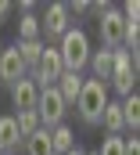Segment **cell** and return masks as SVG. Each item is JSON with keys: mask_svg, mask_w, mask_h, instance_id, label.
<instances>
[{"mask_svg": "<svg viewBox=\"0 0 140 155\" xmlns=\"http://www.w3.org/2000/svg\"><path fill=\"white\" fill-rule=\"evenodd\" d=\"M58 54H61V65H65V72H79L86 61H90V40L83 29H68L65 36H61V47H58Z\"/></svg>", "mask_w": 140, "mask_h": 155, "instance_id": "cell-1", "label": "cell"}, {"mask_svg": "<svg viewBox=\"0 0 140 155\" xmlns=\"http://www.w3.org/2000/svg\"><path fill=\"white\" fill-rule=\"evenodd\" d=\"M108 105V94H104V83L101 79H83V90L75 97V108L86 123H101V112Z\"/></svg>", "mask_w": 140, "mask_h": 155, "instance_id": "cell-2", "label": "cell"}, {"mask_svg": "<svg viewBox=\"0 0 140 155\" xmlns=\"http://www.w3.org/2000/svg\"><path fill=\"white\" fill-rule=\"evenodd\" d=\"M36 116L43 119V130H47V126H61V119H65V101H61L58 87H43V90H40V97H36Z\"/></svg>", "mask_w": 140, "mask_h": 155, "instance_id": "cell-3", "label": "cell"}, {"mask_svg": "<svg viewBox=\"0 0 140 155\" xmlns=\"http://www.w3.org/2000/svg\"><path fill=\"white\" fill-rule=\"evenodd\" d=\"M108 79L115 83L119 94H126V97L133 94V58H129V51H122V47L111 51V76Z\"/></svg>", "mask_w": 140, "mask_h": 155, "instance_id": "cell-4", "label": "cell"}, {"mask_svg": "<svg viewBox=\"0 0 140 155\" xmlns=\"http://www.w3.org/2000/svg\"><path fill=\"white\" fill-rule=\"evenodd\" d=\"M61 72H65V65H61L58 47H43L40 65H36V79H43V87H54V83L61 79Z\"/></svg>", "mask_w": 140, "mask_h": 155, "instance_id": "cell-5", "label": "cell"}, {"mask_svg": "<svg viewBox=\"0 0 140 155\" xmlns=\"http://www.w3.org/2000/svg\"><path fill=\"white\" fill-rule=\"evenodd\" d=\"M101 40L108 43V51H119L122 47V15L115 7H108L101 15Z\"/></svg>", "mask_w": 140, "mask_h": 155, "instance_id": "cell-6", "label": "cell"}, {"mask_svg": "<svg viewBox=\"0 0 140 155\" xmlns=\"http://www.w3.org/2000/svg\"><path fill=\"white\" fill-rule=\"evenodd\" d=\"M36 97H40V87L33 79H18L11 87V101H14L18 112H36Z\"/></svg>", "mask_w": 140, "mask_h": 155, "instance_id": "cell-7", "label": "cell"}, {"mask_svg": "<svg viewBox=\"0 0 140 155\" xmlns=\"http://www.w3.org/2000/svg\"><path fill=\"white\" fill-rule=\"evenodd\" d=\"M47 29V36H65L68 33V4H50L47 7V18L40 25V33Z\"/></svg>", "mask_w": 140, "mask_h": 155, "instance_id": "cell-8", "label": "cell"}, {"mask_svg": "<svg viewBox=\"0 0 140 155\" xmlns=\"http://www.w3.org/2000/svg\"><path fill=\"white\" fill-rule=\"evenodd\" d=\"M0 79L4 83H18V79H25V65H22V58H18V51L14 47H7V51H0Z\"/></svg>", "mask_w": 140, "mask_h": 155, "instance_id": "cell-9", "label": "cell"}, {"mask_svg": "<svg viewBox=\"0 0 140 155\" xmlns=\"http://www.w3.org/2000/svg\"><path fill=\"white\" fill-rule=\"evenodd\" d=\"M43 40H18L14 43V51H18V58H22V65L25 69H36L40 65V54H43Z\"/></svg>", "mask_w": 140, "mask_h": 155, "instance_id": "cell-10", "label": "cell"}, {"mask_svg": "<svg viewBox=\"0 0 140 155\" xmlns=\"http://www.w3.org/2000/svg\"><path fill=\"white\" fill-rule=\"evenodd\" d=\"M79 90H83V76H79V72H61V79H58V94H61L65 105H75Z\"/></svg>", "mask_w": 140, "mask_h": 155, "instance_id": "cell-11", "label": "cell"}, {"mask_svg": "<svg viewBox=\"0 0 140 155\" xmlns=\"http://www.w3.org/2000/svg\"><path fill=\"white\" fill-rule=\"evenodd\" d=\"M18 126H14V116H4L0 119V152H14L18 148Z\"/></svg>", "mask_w": 140, "mask_h": 155, "instance_id": "cell-12", "label": "cell"}, {"mask_svg": "<svg viewBox=\"0 0 140 155\" xmlns=\"http://www.w3.org/2000/svg\"><path fill=\"white\" fill-rule=\"evenodd\" d=\"M25 152H29V155H54V152H50V130L40 126L33 137H25Z\"/></svg>", "mask_w": 140, "mask_h": 155, "instance_id": "cell-13", "label": "cell"}, {"mask_svg": "<svg viewBox=\"0 0 140 155\" xmlns=\"http://www.w3.org/2000/svg\"><path fill=\"white\" fill-rule=\"evenodd\" d=\"M101 123H104L108 130H111V137H119V130L126 126V123H122V105L108 101V105H104V112H101Z\"/></svg>", "mask_w": 140, "mask_h": 155, "instance_id": "cell-14", "label": "cell"}, {"mask_svg": "<svg viewBox=\"0 0 140 155\" xmlns=\"http://www.w3.org/2000/svg\"><path fill=\"white\" fill-rule=\"evenodd\" d=\"M75 144H72V130L68 126H54V134H50V152L54 155H65V152H72Z\"/></svg>", "mask_w": 140, "mask_h": 155, "instance_id": "cell-15", "label": "cell"}, {"mask_svg": "<svg viewBox=\"0 0 140 155\" xmlns=\"http://www.w3.org/2000/svg\"><path fill=\"white\" fill-rule=\"evenodd\" d=\"M122 123H126L129 130L140 126V97H137V94H129V97L122 101Z\"/></svg>", "mask_w": 140, "mask_h": 155, "instance_id": "cell-16", "label": "cell"}, {"mask_svg": "<svg viewBox=\"0 0 140 155\" xmlns=\"http://www.w3.org/2000/svg\"><path fill=\"white\" fill-rule=\"evenodd\" d=\"M14 126H18V137H33L40 130V116L36 112H18L14 116Z\"/></svg>", "mask_w": 140, "mask_h": 155, "instance_id": "cell-17", "label": "cell"}, {"mask_svg": "<svg viewBox=\"0 0 140 155\" xmlns=\"http://www.w3.org/2000/svg\"><path fill=\"white\" fill-rule=\"evenodd\" d=\"M90 61H94V72H97V79L104 83L108 76H111V51H97V54H90Z\"/></svg>", "mask_w": 140, "mask_h": 155, "instance_id": "cell-18", "label": "cell"}, {"mask_svg": "<svg viewBox=\"0 0 140 155\" xmlns=\"http://www.w3.org/2000/svg\"><path fill=\"white\" fill-rule=\"evenodd\" d=\"M18 40H40V18L22 15V22H18Z\"/></svg>", "mask_w": 140, "mask_h": 155, "instance_id": "cell-19", "label": "cell"}, {"mask_svg": "<svg viewBox=\"0 0 140 155\" xmlns=\"http://www.w3.org/2000/svg\"><path fill=\"white\" fill-rule=\"evenodd\" d=\"M97 155H122V137H108Z\"/></svg>", "mask_w": 140, "mask_h": 155, "instance_id": "cell-20", "label": "cell"}, {"mask_svg": "<svg viewBox=\"0 0 140 155\" xmlns=\"http://www.w3.org/2000/svg\"><path fill=\"white\" fill-rule=\"evenodd\" d=\"M122 155H140V141H137V137L122 141Z\"/></svg>", "mask_w": 140, "mask_h": 155, "instance_id": "cell-21", "label": "cell"}, {"mask_svg": "<svg viewBox=\"0 0 140 155\" xmlns=\"http://www.w3.org/2000/svg\"><path fill=\"white\" fill-rule=\"evenodd\" d=\"M7 15H11V4H4V0H0V18H7Z\"/></svg>", "mask_w": 140, "mask_h": 155, "instance_id": "cell-22", "label": "cell"}, {"mask_svg": "<svg viewBox=\"0 0 140 155\" xmlns=\"http://www.w3.org/2000/svg\"><path fill=\"white\" fill-rule=\"evenodd\" d=\"M65 155H86V152H79V148H72V152H65Z\"/></svg>", "mask_w": 140, "mask_h": 155, "instance_id": "cell-23", "label": "cell"}, {"mask_svg": "<svg viewBox=\"0 0 140 155\" xmlns=\"http://www.w3.org/2000/svg\"><path fill=\"white\" fill-rule=\"evenodd\" d=\"M0 51H4V40H0Z\"/></svg>", "mask_w": 140, "mask_h": 155, "instance_id": "cell-24", "label": "cell"}, {"mask_svg": "<svg viewBox=\"0 0 140 155\" xmlns=\"http://www.w3.org/2000/svg\"><path fill=\"white\" fill-rule=\"evenodd\" d=\"M90 155H97V152H90Z\"/></svg>", "mask_w": 140, "mask_h": 155, "instance_id": "cell-25", "label": "cell"}]
</instances>
